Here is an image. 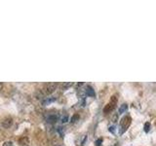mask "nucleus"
<instances>
[{
    "label": "nucleus",
    "mask_w": 156,
    "mask_h": 146,
    "mask_svg": "<svg viewBox=\"0 0 156 146\" xmlns=\"http://www.w3.org/2000/svg\"><path fill=\"white\" fill-rule=\"evenodd\" d=\"M57 89V84L56 83H49L44 87L43 89V92L45 95H51L52 93L55 92V90Z\"/></svg>",
    "instance_id": "3"
},
{
    "label": "nucleus",
    "mask_w": 156,
    "mask_h": 146,
    "mask_svg": "<svg viewBox=\"0 0 156 146\" xmlns=\"http://www.w3.org/2000/svg\"><path fill=\"white\" fill-rule=\"evenodd\" d=\"M12 123H13L12 118L8 117V118H5V119L2 121V126H3L4 128H6V129H8V128H10V127L12 126Z\"/></svg>",
    "instance_id": "5"
},
{
    "label": "nucleus",
    "mask_w": 156,
    "mask_h": 146,
    "mask_svg": "<svg viewBox=\"0 0 156 146\" xmlns=\"http://www.w3.org/2000/svg\"><path fill=\"white\" fill-rule=\"evenodd\" d=\"M117 120H118V115H117V114H115V115L112 117V122L115 123L116 121H117Z\"/></svg>",
    "instance_id": "16"
},
{
    "label": "nucleus",
    "mask_w": 156,
    "mask_h": 146,
    "mask_svg": "<svg viewBox=\"0 0 156 146\" xmlns=\"http://www.w3.org/2000/svg\"><path fill=\"white\" fill-rule=\"evenodd\" d=\"M131 121H132V119H131V117L130 116H125V117H123L121 120V123H120V133H124L127 129H129V127H130V125H131Z\"/></svg>",
    "instance_id": "2"
},
{
    "label": "nucleus",
    "mask_w": 156,
    "mask_h": 146,
    "mask_svg": "<svg viewBox=\"0 0 156 146\" xmlns=\"http://www.w3.org/2000/svg\"><path fill=\"white\" fill-rule=\"evenodd\" d=\"M3 146H13V143L11 141H6V142H4Z\"/></svg>",
    "instance_id": "14"
},
{
    "label": "nucleus",
    "mask_w": 156,
    "mask_h": 146,
    "mask_svg": "<svg viewBox=\"0 0 156 146\" xmlns=\"http://www.w3.org/2000/svg\"><path fill=\"white\" fill-rule=\"evenodd\" d=\"M114 127H109V128H108V131H109V132H110V133H114Z\"/></svg>",
    "instance_id": "17"
},
{
    "label": "nucleus",
    "mask_w": 156,
    "mask_h": 146,
    "mask_svg": "<svg viewBox=\"0 0 156 146\" xmlns=\"http://www.w3.org/2000/svg\"><path fill=\"white\" fill-rule=\"evenodd\" d=\"M117 101H118V95H113L112 96H111L109 102H108L107 104L105 105V107L104 108V112L105 113V114L110 113L111 111L116 107V105H117Z\"/></svg>",
    "instance_id": "1"
},
{
    "label": "nucleus",
    "mask_w": 156,
    "mask_h": 146,
    "mask_svg": "<svg viewBox=\"0 0 156 146\" xmlns=\"http://www.w3.org/2000/svg\"><path fill=\"white\" fill-rule=\"evenodd\" d=\"M143 129H144V132H146V133H148L149 132V129H150V123H146V124H144V128H143Z\"/></svg>",
    "instance_id": "12"
},
{
    "label": "nucleus",
    "mask_w": 156,
    "mask_h": 146,
    "mask_svg": "<svg viewBox=\"0 0 156 146\" xmlns=\"http://www.w3.org/2000/svg\"><path fill=\"white\" fill-rule=\"evenodd\" d=\"M20 144L21 145H24L26 146L28 144V137H25V136H24V137H21V138H20Z\"/></svg>",
    "instance_id": "9"
},
{
    "label": "nucleus",
    "mask_w": 156,
    "mask_h": 146,
    "mask_svg": "<svg viewBox=\"0 0 156 146\" xmlns=\"http://www.w3.org/2000/svg\"><path fill=\"white\" fill-rule=\"evenodd\" d=\"M128 109V105H127V103H123L121 106H120V108H119V114H123L125 113V111Z\"/></svg>",
    "instance_id": "8"
},
{
    "label": "nucleus",
    "mask_w": 156,
    "mask_h": 146,
    "mask_svg": "<svg viewBox=\"0 0 156 146\" xmlns=\"http://www.w3.org/2000/svg\"><path fill=\"white\" fill-rule=\"evenodd\" d=\"M78 119H79V115H78V114H74V115L71 117V121H70V122H71V123H75V122H77V121H78Z\"/></svg>",
    "instance_id": "11"
},
{
    "label": "nucleus",
    "mask_w": 156,
    "mask_h": 146,
    "mask_svg": "<svg viewBox=\"0 0 156 146\" xmlns=\"http://www.w3.org/2000/svg\"><path fill=\"white\" fill-rule=\"evenodd\" d=\"M1 89H2V84H0V91H1Z\"/></svg>",
    "instance_id": "18"
},
{
    "label": "nucleus",
    "mask_w": 156,
    "mask_h": 146,
    "mask_svg": "<svg viewBox=\"0 0 156 146\" xmlns=\"http://www.w3.org/2000/svg\"><path fill=\"white\" fill-rule=\"evenodd\" d=\"M58 115L57 114H49L47 117H46V121L48 123H56L58 121Z\"/></svg>",
    "instance_id": "4"
},
{
    "label": "nucleus",
    "mask_w": 156,
    "mask_h": 146,
    "mask_svg": "<svg viewBox=\"0 0 156 146\" xmlns=\"http://www.w3.org/2000/svg\"><path fill=\"white\" fill-rule=\"evenodd\" d=\"M101 142H103V139H101V138H99V139L96 141V144H97V146H101Z\"/></svg>",
    "instance_id": "15"
},
{
    "label": "nucleus",
    "mask_w": 156,
    "mask_h": 146,
    "mask_svg": "<svg viewBox=\"0 0 156 146\" xmlns=\"http://www.w3.org/2000/svg\"><path fill=\"white\" fill-rule=\"evenodd\" d=\"M85 95L88 96H95V91L91 86H87L85 90Z\"/></svg>",
    "instance_id": "6"
},
{
    "label": "nucleus",
    "mask_w": 156,
    "mask_h": 146,
    "mask_svg": "<svg viewBox=\"0 0 156 146\" xmlns=\"http://www.w3.org/2000/svg\"><path fill=\"white\" fill-rule=\"evenodd\" d=\"M56 100V98H47V99L43 101V105H48L50 103H52Z\"/></svg>",
    "instance_id": "7"
},
{
    "label": "nucleus",
    "mask_w": 156,
    "mask_h": 146,
    "mask_svg": "<svg viewBox=\"0 0 156 146\" xmlns=\"http://www.w3.org/2000/svg\"><path fill=\"white\" fill-rule=\"evenodd\" d=\"M72 86V83L71 82H68V83H63L62 85V88L63 89V90H66L67 88H69V87H71Z\"/></svg>",
    "instance_id": "10"
},
{
    "label": "nucleus",
    "mask_w": 156,
    "mask_h": 146,
    "mask_svg": "<svg viewBox=\"0 0 156 146\" xmlns=\"http://www.w3.org/2000/svg\"><path fill=\"white\" fill-rule=\"evenodd\" d=\"M67 121H68V116H67V115L62 116V118H61V122H62V123H66Z\"/></svg>",
    "instance_id": "13"
}]
</instances>
